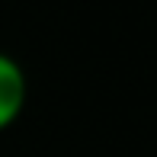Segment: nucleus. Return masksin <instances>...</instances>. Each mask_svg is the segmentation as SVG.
I'll list each match as a JSON object with an SVG mask.
<instances>
[{"instance_id":"1","label":"nucleus","mask_w":157,"mask_h":157,"mask_svg":"<svg viewBox=\"0 0 157 157\" xmlns=\"http://www.w3.org/2000/svg\"><path fill=\"white\" fill-rule=\"evenodd\" d=\"M29 103V80L13 55L0 52V132H6Z\"/></svg>"}]
</instances>
